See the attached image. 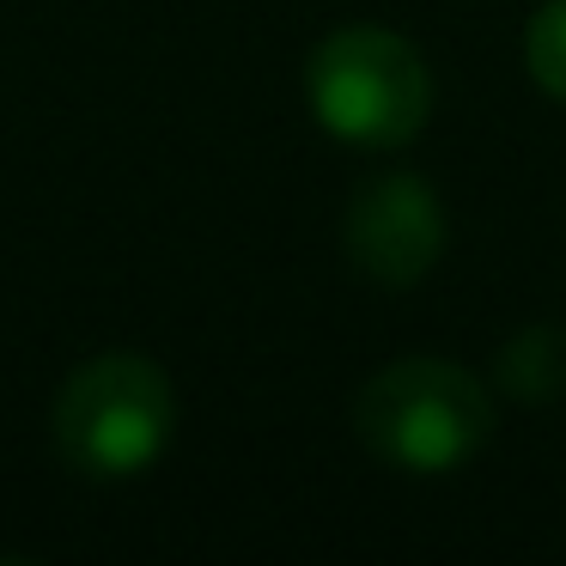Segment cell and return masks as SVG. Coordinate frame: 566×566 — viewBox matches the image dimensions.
Masks as SVG:
<instances>
[{
  "label": "cell",
  "instance_id": "cell-3",
  "mask_svg": "<svg viewBox=\"0 0 566 566\" xmlns=\"http://www.w3.org/2000/svg\"><path fill=\"white\" fill-rule=\"evenodd\" d=\"M311 116L347 147L390 153L427 128L432 74L408 38L384 25H342L305 62Z\"/></svg>",
  "mask_w": 566,
  "mask_h": 566
},
{
  "label": "cell",
  "instance_id": "cell-4",
  "mask_svg": "<svg viewBox=\"0 0 566 566\" xmlns=\"http://www.w3.org/2000/svg\"><path fill=\"white\" fill-rule=\"evenodd\" d=\"M444 250V208L420 177L390 171L371 177L354 201H347V262L366 274L371 286H420Z\"/></svg>",
  "mask_w": 566,
  "mask_h": 566
},
{
  "label": "cell",
  "instance_id": "cell-1",
  "mask_svg": "<svg viewBox=\"0 0 566 566\" xmlns=\"http://www.w3.org/2000/svg\"><path fill=\"white\" fill-rule=\"evenodd\" d=\"M177 432L171 378L147 354H98L67 371L50 415L62 463L86 481H128L165 457Z\"/></svg>",
  "mask_w": 566,
  "mask_h": 566
},
{
  "label": "cell",
  "instance_id": "cell-5",
  "mask_svg": "<svg viewBox=\"0 0 566 566\" xmlns=\"http://www.w3.org/2000/svg\"><path fill=\"white\" fill-rule=\"evenodd\" d=\"M500 390L517 402H554L566 396V323H530L493 359Z\"/></svg>",
  "mask_w": 566,
  "mask_h": 566
},
{
  "label": "cell",
  "instance_id": "cell-2",
  "mask_svg": "<svg viewBox=\"0 0 566 566\" xmlns=\"http://www.w3.org/2000/svg\"><path fill=\"white\" fill-rule=\"evenodd\" d=\"M354 427L378 463L451 475L493 439V396L451 359H396L359 390Z\"/></svg>",
  "mask_w": 566,
  "mask_h": 566
},
{
  "label": "cell",
  "instance_id": "cell-6",
  "mask_svg": "<svg viewBox=\"0 0 566 566\" xmlns=\"http://www.w3.org/2000/svg\"><path fill=\"white\" fill-rule=\"evenodd\" d=\"M524 62H530V80H536L554 104H566V0H548V7L530 19Z\"/></svg>",
  "mask_w": 566,
  "mask_h": 566
}]
</instances>
